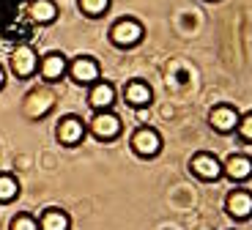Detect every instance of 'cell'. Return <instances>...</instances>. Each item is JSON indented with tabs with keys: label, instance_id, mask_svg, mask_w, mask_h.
<instances>
[{
	"label": "cell",
	"instance_id": "6da1fadb",
	"mask_svg": "<svg viewBox=\"0 0 252 230\" xmlns=\"http://www.w3.org/2000/svg\"><path fill=\"white\" fill-rule=\"evenodd\" d=\"M31 33L28 0H0V44H25Z\"/></svg>",
	"mask_w": 252,
	"mask_h": 230
},
{
	"label": "cell",
	"instance_id": "7a4b0ae2",
	"mask_svg": "<svg viewBox=\"0 0 252 230\" xmlns=\"http://www.w3.org/2000/svg\"><path fill=\"white\" fill-rule=\"evenodd\" d=\"M85 126L91 129V134H94L99 143H113V140L121 137V131H124V124H121V118L113 110L96 112L94 118H91V124H85Z\"/></svg>",
	"mask_w": 252,
	"mask_h": 230
},
{
	"label": "cell",
	"instance_id": "3957f363",
	"mask_svg": "<svg viewBox=\"0 0 252 230\" xmlns=\"http://www.w3.org/2000/svg\"><path fill=\"white\" fill-rule=\"evenodd\" d=\"M143 25H140L134 17H121L113 28H110V41L118 44V47H134V44L143 41Z\"/></svg>",
	"mask_w": 252,
	"mask_h": 230
},
{
	"label": "cell",
	"instance_id": "277c9868",
	"mask_svg": "<svg viewBox=\"0 0 252 230\" xmlns=\"http://www.w3.org/2000/svg\"><path fill=\"white\" fill-rule=\"evenodd\" d=\"M129 145H132V151L137 156L151 159V156H157L159 151H162V134H159L157 129H151V126H140V129H134Z\"/></svg>",
	"mask_w": 252,
	"mask_h": 230
},
{
	"label": "cell",
	"instance_id": "5b68a950",
	"mask_svg": "<svg viewBox=\"0 0 252 230\" xmlns=\"http://www.w3.org/2000/svg\"><path fill=\"white\" fill-rule=\"evenodd\" d=\"M85 134H88V126H85L82 118H77V115H66V118H61V124H58V129H55L58 143L66 145V148L80 145L82 140H85Z\"/></svg>",
	"mask_w": 252,
	"mask_h": 230
},
{
	"label": "cell",
	"instance_id": "8992f818",
	"mask_svg": "<svg viewBox=\"0 0 252 230\" xmlns=\"http://www.w3.org/2000/svg\"><path fill=\"white\" fill-rule=\"evenodd\" d=\"M11 71L19 80H31L38 71V52L33 47H28V44H19L11 52Z\"/></svg>",
	"mask_w": 252,
	"mask_h": 230
},
{
	"label": "cell",
	"instance_id": "52a82bcc",
	"mask_svg": "<svg viewBox=\"0 0 252 230\" xmlns=\"http://www.w3.org/2000/svg\"><path fill=\"white\" fill-rule=\"evenodd\" d=\"M189 170H192V175L200 181H217L222 175V162L220 156L208 154V151H197L192 159H189Z\"/></svg>",
	"mask_w": 252,
	"mask_h": 230
},
{
	"label": "cell",
	"instance_id": "ba28073f",
	"mask_svg": "<svg viewBox=\"0 0 252 230\" xmlns=\"http://www.w3.org/2000/svg\"><path fill=\"white\" fill-rule=\"evenodd\" d=\"M69 74L77 85H94L96 80H101V66L96 58L91 55H80L69 63Z\"/></svg>",
	"mask_w": 252,
	"mask_h": 230
},
{
	"label": "cell",
	"instance_id": "9c48e42d",
	"mask_svg": "<svg viewBox=\"0 0 252 230\" xmlns=\"http://www.w3.org/2000/svg\"><path fill=\"white\" fill-rule=\"evenodd\" d=\"M115 99H118V91H115V85L107 82V80H96L94 85H91V91H88V107H94L96 112L113 110Z\"/></svg>",
	"mask_w": 252,
	"mask_h": 230
},
{
	"label": "cell",
	"instance_id": "30bf717a",
	"mask_svg": "<svg viewBox=\"0 0 252 230\" xmlns=\"http://www.w3.org/2000/svg\"><path fill=\"white\" fill-rule=\"evenodd\" d=\"M239 118L241 115L233 104H217L214 110L208 112V126L214 131H220V134H227V131H236Z\"/></svg>",
	"mask_w": 252,
	"mask_h": 230
},
{
	"label": "cell",
	"instance_id": "8fae6325",
	"mask_svg": "<svg viewBox=\"0 0 252 230\" xmlns=\"http://www.w3.org/2000/svg\"><path fill=\"white\" fill-rule=\"evenodd\" d=\"M69 71V61L63 52H47L44 58H38V74L47 82H58L63 80V74Z\"/></svg>",
	"mask_w": 252,
	"mask_h": 230
},
{
	"label": "cell",
	"instance_id": "7c38bea8",
	"mask_svg": "<svg viewBox=\"0 0 252 230\" xmlns=\"http://www.w3.org/2000/svg\"><path fill=\"white\" fill-rule=\"evenodd\" d=\"M124 101L132 107V110H143V107H148L154 101L151 85H148L145 80H129L126 88H124Z\"/></svg>",
	"mask_w": 252,
	"mask_h": 230
},
{
	"label": "cell",
	"instance_id": "4fadbf2b",
	"mask_svg": "<svg viewBox=\"0 0 252 230\" xmlns=\"http://www.w3.org/2000/svg\"><path fill=\"white\" fill-rule=\"evenodd\" d=\"M225 211L227 217H233V219H250L252 214V195L250 189H233V192L225 197Z\"/></svg>",
	"mask_w": 252,
	"mask_h": 230
},
{
	"label": "cell",
	"instance_id": "5bb4252c",
	"mask_svg": "<svg viewBox=\"0 0 252 230\" xmlns=\"http://www.w3.org/2000/svg\"><path fill=\"white\" fill-rule=\"evenodd\" d=\"M28 19L33 25H52L58 19L55 0H28Z\"/></svg>",
	"mask_w": 252,
	"mask_h": 230
},
{
	"label": "cell",
	"instance_id": "9a60e30c",
	"mask_svg": "<svg viewBox=\"0 0 252 230\" xmlns=\"http://www.w3.org/2000/svg\"><path fill=\"white\" fill-rule=\"evenodd\" d=\"M222 173L227 175L230 181H247L252 173V162H250V156L247 154H233V156H227V162L222 164Z\"/></svg>",
	"mask_w": 252,
	"mask_h": 230
},
{
	"label": "cell",
	"instance_id": "2e32d148",
	"mask_svg": "<svg viewBox=\"0 0 252 230\" xmlns=\"http://www.w3.org/2000/svg\"><path fill=\"white\" fill-rule=\"evenodd\" d=\"M36 222H38V230H69L71 228V217L63 208H44Z\"/></svg>",
	"mask_w": 252,
	"mask_h": 230
},
{
	"label": "cell",
	"instance_id": "e0dca14e",
	"mask_svg": "<svg viewBox=\"0 0 252 230\" xmlns=\"http://www.w3.org/2000/svg\"><path fill=\"white\" fill-rule=\"evenodd\" d=\"M19 197V181L11 173H0V203H11Z\"/></svg>",
	"mask_w": 252,
	"mask_h": 230
},
{
	"label": "cell",
	"instance_id": "ac0fdd59",
	"mask_svg": "<svg viewBox=\"0 0 252 230\" xmlns=\"http://www.w3.org/2000/svg\"><path fill=\"white\" fill-rule=\"evenodd\" d=\"M110 8V0H80V11L85 17H104Z\"/></svg>",
	"mask_w": 252,
	"mask_h": 230
},
{
	"label": "cell",
	"instance_id": "d6986e66",
	"mask_svg": "<svg viewBox=\"0 0 252 230\" xmlns=\"http://www.w3.org/2000/svg\"><path fill=\"white\" fill-rule=\"evenodd\" d=\"M8 230H38V222L33 214H17L8 225Z\"/></svg>",
	"mask_w": 252,
	"mask_h": 230
},
{
	"label": "cell",
	"instance_id": "ffe728a7",
	"mask_svg": "<svg viewBox=\"0 0 252 230\" xmlns=\"http://www.w3.org/2000/svg\"><path fill=\"white\" fill-rule=\"evenodd\" d=\"M236 131H239V140H244V143H250V140H252V115H250V112H244V118H239Z\"/></svg>",
	"mask_w": 252,
	"mask_h": 230
},
{
	"label": "cell",
	"instance_id": "44dd1931",
	"mask_svg": "<svg viewBox=\"0 0 252 230\" xmlns=\"http://www.w3.org/2000/svg\"><path fill=\"white\" fill-rule=\"evenodd\" d=\"M6 85V68H3V63H0V88Z\"/></svg>",
	"mask_w": 252,
	"mask_h": 230
}]
</instances>
